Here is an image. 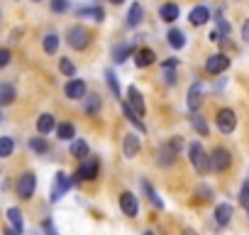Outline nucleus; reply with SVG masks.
<instances>
[{
	"instance_id": "nucleus-1",
	"label": "nucleus",
	"mask_w": 249,
	"mask_h": 235,
	"mask_svg": "<svg viewBox=\"0 0 249 235\" xmlns=\"http://www.w3.org/2000/svg\"><path fill=\"white\" fill-rule=\"evenodd\" d=\"M188 159H191V164L196 167L198 174H208L210 159H208V155H205V150H203L200 142H191V145H188Z\"/></svg>"
},
{
	"instance_id": "nucleus-2",
	"label": "nucleus",
	"mask_w": 249,
	"mask_h": 235,
	"mask_svg": "<svg viewBox=\"0 0 249 235\" xmlns=\"http://www.w3.org/2000/svg\"><path fill=\"white\" fill-rule=\"evenodd\" d=\"M98 169H100L98 157H86L71 179H73V184H78V181H90V179H95V176H98Z\"/></svg>"
},
{
	"instance_id": "nucleus-3",
	"label": "nucleus",
	"mask_w": 249,
	"mask_h": 235,
	"mask_svg": "<svg viewBox=\"0 0 249 235\" xmlns=\"http://www.w3.org/2000/svg\"><path fill=\"white\" fill-rule=\"evenodd\" d=\"M66 42H69V47H73V49H86L88 44H90V32L86 30V27H81V25H76V27H71L69 32H66Z\"/></svg>"
},
{
	"instance_id": "nucleus-4",
	"label": "nucleus",
	"mask_w": 249,
	"mask_h": 235,
	"mask_svg": "<svg viewBox=\"0 0 249 235\" xmlns=\"http://www.w3.org/2000/svg\"><path fill=\"white\" fill-rule=\"evenodd\" d=\"M181 137H174L171 142H166L161 150H159V155H157V162L161 164V167H171L174 162H176V155H178V150H181Z\"/></svg>"
},
{
	"instance_id": "nucleus-5",
	"label": "nucleus",
	"mask_w": 249,
	"mask_h": 235,
	"mask_svg": "<svg viewBox=\"0 0 249 235\" xmlns=\"http://www.w3.org/2000/svg\"><path fill=\"white\" fill-rule=\"evenodd\" d=\"M215 123H217V130H220L222 135H230V133H234V128H237V115H234L232 108H222V110H217Z\"/></svg>"
},
{
	"instance_id": "nucleus-6",
	"label": "nucleus",
	"mask_w": 249,
	"mask_h": 235,
	"mask_svg": "<svg viewBox=\"0 0 249 235\" xmlns=\"http://www.w3.org/2000/svg\"><path fill=\"white\" fill-rule=\"evenodd\" d=\"M73 186V179L66 174V172H56V176H54V184H52V203H56L69 189Z\"/></svg>"
},
{
	"instance_id": "nucleus-7",
	"label": "nucleus",
	"mask_w": 249,
	"mask_h": 235,
	"mask_svg": "<svg viewBox=\"0 0 249 235\" xmlns=\"http://www.w3.org/2000/svg\"><path fill=\"white\" fill-rule=\"evenodd\" d=\"M208 159H210V169H213V172H225V169L232 164V155H230L225 147H215V150L208 155Z\"/></svg>"
},
{
	"instance_id": "nucleus-8",
	"label": "nucleus",
	"mask_w": 249,
	"mask_h": 235,
	"mask_svg": "<svg viewBox=\"0 0 249 235\" xmlns=\"http://www.w3.org/2000/svg\"><path fill=\"white\" fill-rule=\"evenodd\" d=\"M15 189H18V196L20 198H32L35 196V189H37V176L32 174V172H25L20 179H18V184H15Z\"/></svg>"
},
{
	"instance_id": "nucleus-9",
	"label": "nucleus",
	"mask_w": 249,
	"mask_h": 235,
	"mask_svg": "<svg viewBox=\"0 0 249 235\" xmlns=\"http://www.w3.org/2000/svg\"><path fill=\"white\" fill-rule=\"evenodd\" d=\"M227 66H230V57H225V54H213V57H208V61H205V71L210 74V76H217V74H222V71H227Z\"/></svg>"
},
{
	"instance_id": "nucleus-10",
	"label": "nucleus",
	"mask_w": 249,
	"mask_h": 235,
	"mask_svg": "<svg viewBox=\"0 0 249 235\" xmlns=\"http://www.w3.org/2000/svg\"><path fill=\"white\" fill-rule=\"evenodd\" d=\"M120 211H122L124 215L135 218V215L140 213V203H137V196H135V194H130V191L120 194Z\"/></svg>"
},
{
	"instance_id": "nucleus-11",
	"label": "nucleus",
	"mask_w": 249,
	"mask_h": 235,
	"mask_svg": "<svg viewBox=\"0 0 249 235\" xmlns=\"http://www.w3.org/2000/svg\"><path fill=\"white\" fill-rule=\"evenodd\" d=\"M127 105H130L140 118H144V113H147V108H144V98H142V93H140L135 86L127 88Z\"/></svg>"
},
{
	"instance_id": "nucleus-12",
	"label": "nucleus",
	"mask_w": 249,
	"mask_h": 235,
	"mask_svg": "<svg viewBox=\"0 0 249 235\" xmlns=\"http://www.w3.org/2000/svg\"><path fill=\"white\" fill-rule=\"evenodd\" d=\"M140 137L135 135V133H130V135H124V142H122V155L127 157V159H132V157H137L140 155Z\"/></svg>"
},
{
	"instance_id": "nucleus-13",
	"label": "nucleus",
	"mask_w": 249,
	"mask_h": 235,
	"mask_svg": "<svg viewBox=\"0 0 249 235\" xmlns=\"http://www.w3.org/2000/svg\"><path fill=\"white\" fill-rule=\"evenodd\" d=\"M66 98H71V100H81V98H86V83L81 81V78H71L69 83H66Z\"/></svg>"
},
{
	"instance_id": "nucleus-14",
	"label": "nucleus",
	"mask_w": 249,
	"mask_h": 235,
	"mask_svg": "<svg viewBox=\"0 0 249 235\" xmlns=\"http://www.w3.org/2000/svg\"><path fill=\"white\" fill-rule=\"evenodd\" d=\"M203 93H205L203 81H196V83L191 86V91H188V108H191V110H198V108H200V103H203Z\"/></svg>"
},
{
	"instance_id": "nucleus-15",
	"label": "nucleus",
	"mask_w": 249,
	"mask_h": 235,
	"mask_svg": "<svg viewBox=\"0 0 249 235\" xmlns=\"http://www.w3.org/2000/svg\"><path fill=\"white\" fill-rule=\"evenodd\" d=\"M208 20H210V10H208L205 5L193 8V10H191V15H188V22H191L193 27H203Z\"/></svg>"
},
{
	"instance_id": "nucleus-16",
	"label": "nucleus",
	"mask_w": 249,
	"mask_h": 235,
	"mask_svg": "<svg viewBox=\"0 0 249 235\" xmlns=\"http://www.w3.org/2000/svg\"><path fill=\"white\" fill-rule=\"evenodd\" d=\"M154 61H157V57H154L152 49L144 47V49H137V52H135V64H137L140 69H147V66H152Z\"/></svg>"
},
{
	"instance_id": "nucleus-17",
	"label": "nucleus",
	"mask_w": 249,
	"mask_h": 235,
	"mask_svg": "<svg viewBox=\"0 0 249 235\" xmlns=\"http://www.w3.org/2000/svg\"><path fill=\"white\" fill-rule=\"evenodd\" d=\"M230 220H232V206L230 203H220L215 208V223L220 228H225V225H230Z\"/></svg>"
},
{
	"instance_id": "nucleus-18",
	"label": "nucleus",
	"mask_w": 249,
	"mask_h": 235,
	"mask_svg": "<svg viewBox=\"0 0 249 235\" xmlns=\"http://www.w3.org/2000/svg\"><path fill=\"white\" fill-rule=\"evenodd\" d=\"M54 128H56L54 115H52V113H42V115H39V120H37V130H39V135H47V133H52Z\"/></svg>"
},
{
	"instance_id": "nucleus-19",
	"label": "nucleus",
	"mask_w": 249,
	"mask_h": 235,
	"mask_svg": "<svg viewBox=\"0 0 249 235\" xmlns=\"http://www.w3.org/2000/svg\"><path fill=\"white\" fill-rule=\"evenodd\" d=\"M18 93H15V86L13 83H0V105H10L15 103Z\"/></svg>"
},
{
	"instance_id": "nucleus-20",
	"label": "nucleus",
	"mask_w": 249,
	"mask_h": 235,
	"mask_svg": "<svg viewBox=\"0 0 249 235\" xmlns=\"http://www.w3.org/2000/svg\"><path fill=\"white\" fill-rule=\"evenodd\" d=\"M159 18H161L164 22H174V20H178V5H176V3H166V5H161V8H159Z\"/></svg>"
},
{
	"instance_id": "nucleus-21",
	"label": "nucleus",
	"mask_w": 249,
	"mask_h": 235,
	"mask_svg": "<svg viewBox=\"0 0 249 235\" xmlns=\"http://www.w3.org/2000/svg\"><path fill=\"white\" fill-rule=\"evenodd\" d=\"M8 220H10L13 230H15L18 235H22V230H25V223H22V213H20V208H8Z\"/></svg>"
},
{
	"instance_id": "nucleus-22",
	"label": "nucleus",
	"mask_w": 249,
	"mask_h": 235,
	"mask_svg": "<svg viewBox=\"0 0 249 235\" xmlns=\"http://www.w3.org/2000/svg\"><path fill=\"white\" fill-rule=\"evenodd\" d=\"M142 18H144L142 5H140V3H132V8L127 10V25H130V27H137V25L142 22Z\"/></svg>"
},
{
	"instance_id": "nucleus-23",
	"label": "nucleus",
	"mask_w": 249,
	"mask_h": 235,
	"mask_svg": "<svg viewBox=\"0 0 249 235\" xmlns=\"http://www.w3.org/2000/svg\"><path fill=\"white\" fill-rule=\"evenodd\" d=\"M71 157H76V159H86V157H90V150H88V145L83 142V140H73L71 142Z\"/></svg>"
},
{
	"instance_id": "nucleus-24",
	"label": "nucleus",
	"mask_w": 249,
	"mask_h": 235,
	"mask_svg": "<svg viewBox=\"0 0 249 235\" xmlns=\"http://www.w3.org/2000/svg\"><path fill=\"white\" fill-rule=\"evenodd\" d=\"M191 125L196 128V133H198L200 137H205V135L210 133V130H208V123H205V118H203V115H198V113H193V115H191Z\"/></svg>"
},
{
	"instance_id": "nucleus-25",
	"label": "nucleus",
	"mask_w": 249,
	"mask_h": 235,
	"mask_svg": "<svg viewBox=\"0 0 249 235\" xmlns=\"http://www.w3.org/2000/svg\"><path fill=\"white\" fill-rule=\"evenodd\" d=\"M166 39H169V44H171L174 49H183V47H186V37H183L181 30H169Z\"/></svg>"
},
{
	"instance_id": "nucleus-26",
	"label": "nucleus",
	"mask_w": 249,
	"mask_h": 235,
	"mask_svg": "<svg viewBox=\"0 0 249 235\" xmlns=\"http://www.w3.org/2000/svg\"><path fill=\"white\" fill-rule=\"evenodd\" d=\"M13 152H15V140L8 137V135H3V137H0V159L10 157Z\"/></svg>"
},
{
	"instance_id": "nucleus-27",
	"label": "nucleus",
	"mask_w": 249,
	"mask_h": 235,
	"mask_svg": "<svg viewBox=\"0 0 249 235\" xmlns=\"http://www.w3.org/2000/svg\"><path fill=\"white\" fill-rule=\"evenodd\" d=\"M130 52H132V47H127V44H115V47H112V59H115V64H122L124 59L130 57Z\"/></svg>"
},
{
	"instance_id": "nucleus-28",
	"label": "nucleus",
	"mask_w": 249,
	"mask_h": 235,
	"mask_svg": "<svg viewBox=\"0 0 249 235\" xmlns=\"http://www.w3.org/2000/svg\"><path fill=\"white\" fill-rule=\"evenodd\" d=\"M42 47H44L47 54H56V49H59V37H56L54 32H49V35L42 39Z\"/></svg>"
},
{
	"instance_id": "nucleus-29",
	"label": "nucleus",
	"mask_w": 249,
	"mask_h": 235,
	"mask_svg": "<svg viewBox=\"0 0 249 235\" xmlns=\"http://www.w3.org/2000/svg\"><path fill=\"white\" fill-rule=\"evenodd\" d=\"M73 135H76V128H73L71 123L56 125V137H59V140H73Z\"/></svg>"
},
{
	"instance_id": "nucleus-30",
	"label": "nucleus",
	"mask_w": 249,
	"mask_h": 235,
	"mask_svg": "<svg viewBox=\"0 0 249 235\" xmlns=\"http://www.w3.org/2000/svg\"><path fill=\"white\" fill-rule=\"evenodd\" d=\"M100 105H103V100H100V96H98V93L86 96V113H88V115L98 113V110H100Z\"/></svg>"
},
{
	"instance_id": "nucleus-31",
	"label": "nucleus",
	"mask_w": 249,
	"mask_h": 235,
	"mask_svg": "<svg viewBox=\"0 0 249 235\" xmlns=\"http://www.w3.org/2000/svg\"><path fill=\"white\" fill-rule=\"evenodd\" d=\"M30 150L37 152V155H47V152H49V142H47L44 137H32V140H30Z\"/></svg>"
},
{
	"instance_id": "nucleus-32",
	"label": "nucleus",
	"mask_w": 249,
	"mask_h": 235,
	"mask_svg": "<svg viewBox=\"0 0 249 235\" xmlns=\"http://www.w3.org/2000/svg\"><path fill=\"white\" fill-rule=\"evenodd\" d=\"M142 189L147 191V198H149V201H152V203H154L157 208H164V201H161V198L157 196V191H154V186H152L149 181H142Z\"/></svg>"
},
{
	"instance_id": "nucleus-33",
	"label": "nucleus",
	"mask_w": 249,
	"mask_h": 235,
	"mask_svg": "<svg viewBox=\"0 0 249 235\" xmlns=\"http://www.w3.org/2000/svg\"><path fill=\"white\" fill-rule=\"evenodd\" d=\"M122 110H124V115H127V120H130V123H135V125H137L140 130H144V123H142V118H140V115H137V113H135V110H132V108L127 105V103L122 105Z\"/></svg>"
},
{
	"instance_id": "nucleus-34",
	"label": "nucleus",
	"mask_w": 249,
	"mask_h": 235,
	"mask_svg": "<svg viewBox=\"0 0 249 235\" xmlns=\"http://www.w3.org/2000/svg\"><path fill=\"white\" fill-rule=\"evenodd\" d=\"M215 18H217V27H220L217 32H220V37H222V39H230V32H232V27H230V22H227V20L222 18V13H217Z\"/></svg>"
},
{
	"instance_id": "nucleus-35",
	"label": "nucleus",
	"mask_w": 249,
	"mask_h": 235,
	"mask_svg": "<svg viewBox=\"0 0 249 235\" xmlns=\"http://www.w3.org/2000/svg\"><path fill=\"white\" fill-rule=\"evenodd\" d=\"M59 71H61L64 76H71V78L76 76V66H73V61H71V59H66V57L59 61Z\"/></svg>"
},
{
	"instance_id": "nucleus-36",
	"label": "nucleus",
	"mask_w": 249,
	"mask_h": 235,
	"mask_svg": "<svg viewBox=\"0 0 249 235\" xmlns=\"http://www.w3.org/2000/svg\"><path fill=\"white\" fill-rule=\"evenodd\" d=\"M105 78H107V86H110V91L115 93V98H120V96H122V91H120V83H117V76H115L112 71H105Z\"/></svg>"
},
{
	"instance_id": "nucleus-37",
	"label": "nucleus",
	"mask_w": 249,
	"mask_h": 235,
	"mask_svg": "<svg viewBox=\"0 0 249 235\" xmlns=\"http://www.w3.org/2000/svg\"><path fill=\"white\" fill-rule=\"evenodd\" d=\"M78 15H90L95 22H103V18H105V13L100 10V8H88V10H78Z\"/></svg>"
},
{
	"instance_id": "nucleus-38",
	"label": "nucleus",
	"mask_w": 249,
	"mask_h": 235,
	"mask_svg": "<svg viewBox=\"0 0 249 235\" xmlns=\"http://www.w3.org/2000/svg\"><path fill=\"white\" fill-rule=\"evenodd\" d=\"M69 0H52V13H66Z\"/></svg>"
},
{
	"instance_id": "nucleus-39",
	"label": "nucleus",
	"mask_w": 249,
	"mask_h": 235,
	"mask_svg": "<svg viewBox=\"0 0 249 235\" xmlns=\"http://www.w3.org/2000/svg\"><path fill=\"white\" fill-rule=\"evenodd\" d=\"M239 201H242V206H247L249 208V181L242 186V194H239Z\"/></svg>"
},
{
	"instance_id": "nucleus-40",
	"label": "nucleus",
	"mask_w": 249,
	"mask_h": 235,
	"mask_svg": "<svg viewBox=\"0 0 249 235\" xmlns=\"http://www.w3.org/2000/svg\"><path fill=\"white\" fill-rule=\"evenodd\" d=\"M10 64V49H0V69H5Z\"/></svg>"
},
{
	"instance_id": "nucleus-41",
	"label": "nucleus",
	"mask_w": 249,
	"mask_h": 235,
	"mask_svg": "<svg viewBox=\"0 0 249 235\" xmlns=\"http://www.w3.org/2000/svg\"><path fill=\"white\" fill-rule=\"evenodd\" d=\"M42 230H44V235H59L52 220H44V223H42Z\"/></svg>"
},
{
	"instance_id": "nucleus-42",
	"label": "nucleus",
	"mask_w": 249,
	"mask_h": 235,
	"mask_svg": "<svg viewBox=\"0 0 249 235\" xmlns=\"http://www.w3.org/2000/svg\"><path fill=\"white\" fill-rule=\"evenodd\" d=\"M164 81L171 83V86L176 83V74H174V69H164Z\"/></svg>"
},
{
	"instance_id": "nucleus-43",
	"label": "nucleus",
	"mask_w": 249,
	"mask_h": 235,
	"mask_svg": "<svg viewBox=\"0 0 249 235\" xmlns=\"http://www.w3.org/2000/svg\"><path fill=\"white\" fill-rule=\"evenodd\" d=\"M242 39L249 42V20H244V25H242Z\"/></svg>"
},
{
	"instance_id": "nucleus-44",
	"label": "nucleus",
	"mask_w": 249,
	"mask_h": 235,
	"mask_svg": "<svg viewBox=\"0 0 249 235\" xmlns=\"http://www.w3.org/2000/svg\"><path fill=\"white\" fill-rule=\"evenodd\" d=\"M110 3H112V5H122V3H124V0H110Z\"/></svg>"
},
{
	"instance_id": "nucleus-45",
	"label": "nucleus",
	"mask_w": 249,
	"mask_h": 235,
	"mask_svg": "<svg viewBox=\"0 0 249 235\" xmlns=\"http://www.w3.org/2000/svg\"><path fill=\"white\" fill-rule=\"evenodd\" d=\"M144 235H157V233H154V230H147V233H144Z\"/></svg>"
},
{
	"instance_id": "nucleus-46",
	"label": "nucleus",
	"mask_w": 249,
	"mask_h": 235,
	"mask_svg": "<svg viewBox=\"0 0 249 235\" xmlns=\"http://www.w3.org/2000/svg\"><path fill=\"white\" fill-rule=\"evenodd\" d=\"M0 123H3V113H0Z\"/></svg>"
}]
</instances>
